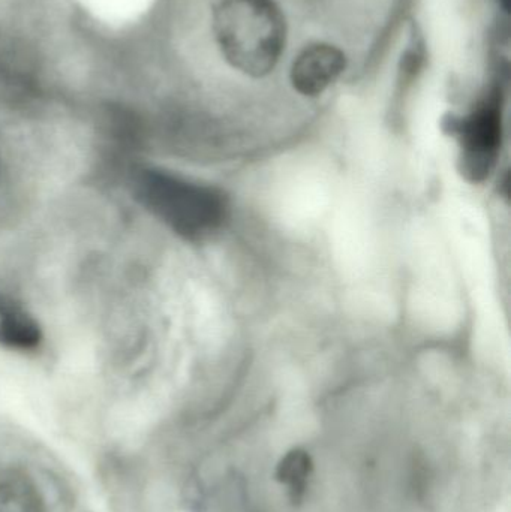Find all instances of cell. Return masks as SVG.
<instances>
[{
    "mask_svg": "<svg viewBox=\"0 0 511 512\" xmlns=\"http://www.w3.org/2000/svg\"><path fill=\"white\" fill-rule=\"evenodd\" d=\"M206 30L222 65L251 80L270 77L290 42V21L278 0H212Z\"/></svg>",
    "mask_w": 511,
    "mask_h": 512,
    "instance_id": "cell-1",
    "label": "cell"
},
{
    "mask_svg": "<svg viewBox=\"0 0 511 512\" xmlns=\"http://www.w3.org/2000/svg\"><path fill=\"white\" fill-rule=\"evenodd\" d=\"M138 203L188 240L215 233L227 215V200L218 189L162 170H143L132 179Z\"/></svg>",
    "mask_w": 511,
    "mask_h": 512,
    "instance_id": "cell-2",
    "label": "cell"
},
{
    "mask_svg": "<svg viewBox=\"0 0 511 512\" xmlns=\"http://www.w3.org/2000/svg\"><path fill=\"white\" fill-rule=\"evenodd\" d=\"M459 143V171L471 183L491 177L503 146V108L498 89L489 92L470 113L453 120Z\"/></svg>",
    "mask_w": 511,
    "mask_h": 512,
    "instance_id": "cell-3",
    "label": "cell"
},
{
    "mask_svg": "<svg viewBox=\"0 0 511 512\" xmlns=\"http://www.w3.org/2000/svg\"><path fill=\"white\" fill-rule=\"evenodd\" d=\"M348 69V56L329 41L309 42L291 59L288 83L297 95L314 99L329 92Z\"/></svg>",
    "mask_w": 511,
    "mask_h": 512,
    "instance_id": "cell-4",
    "label": "cell"
},
{
    "mask_svg": "<svg viewBox=\"0 0 511 512\" xmlns=\"http://www.w3.org/2000/svg\"><path fill=\"white\" fill-rule=\"evenodd\" d=\"M44 334L35 316L11 295L0 292V346L29 354L41 348Z\"/></svg>",
    "mask_w": 511,
    "mask_h": 512,
    "instance_id": "cell-5",
    "label": "cell"
},
{
    "mask_svg": "<svg viewBox=\"0 0 511 512\" xmlns=\"http://www.w3.org/2000/svg\"><path fill=\"white\" fill-rule=\"evenodd\" d=\"M314 469L311 454L303 448H291L279 459L275 480L284 487L287 499L293 507H300L305 501Z\"/></svg>",
    "mask_w": 511,
    "mask_h": 512,
    "instance_id": "cell-6",
    "label": "cell"
},
{
    "mask_svg": "<svg viewBox=\"0 0 511 512\" xmlns=\"http://www.w3.org/2000/svg\"><path fill=\"white\" fill-rule=\"evenodd\" d=\"M0 512H47L38 487L23 475L0 478Z\"/></svg>",
    "mask_w": 511,
    "mask_h": 512,
    "instance_id": "cell-7",
    "label": "cell"
},
{
    "mask_svg": "<svg viewBox=\"0 0 511 512\" xmlns=\"http://www.w3.org/2000/svg\"><path fill=\"white\" fill-rule=\"evenodd\" d=\"M498 2L503 3L504 8H507V3H509V0H498Z\"/></svg>",
    "mask_w": 511,
    "mask_h": 512,
    "instance_id": "cell-8",
    "label": "cell"
}]
</instances>
